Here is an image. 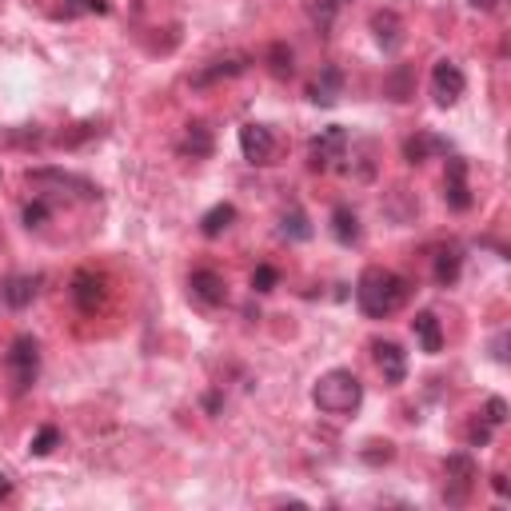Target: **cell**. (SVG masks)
I'll list each match as a JSON object with an SVG mask.
<instances>
[{"instance_id":"9","label":"cell","mask_w":511,"mask_h":511,"mask_svg":"<svg viewBox=\"0 0 511 511\" xmlns=\"http://www.w3.org/2000/svg\"><path fill=\"white\" fill-rule=\"evenodd\" d=\"M444 204L452 208V212H467V208H472V188H467V160L464 156H447Z\"/></svg>"},{"instance_id":"29","label":"cell","mask_w":511,"mask_h":511,"mask_svg":"<svg viewBox=\"0 0 511 511\" xmlns=\"http://www.w3.org/2000/svg\"><path fill=\"white\" fill-rule=\"evenodd\" d=\"M280 284V272L272 264H260L252 272V292H272V288Z\"/></svg>"},{"instance_id":"2","label":"cell","mask_w":511,"mask_h":511,"mask_svg":"<svg viewBox=\"0 0 511 511\" xmlns=\"http://www.w3.org/2000/svg\"><path fill=\"white\" fill-rule=\"evenodd\" d=\"M312 404L324 416H352V412H359V404H364V384H359V376L348 372V368H332V372H324L316 379Z\"/></svg>"},{"instance_id":"28","label":"cell","mask_w":511,"mask_h":511,"mask_svg":"<svg viewBox=\"0 0 511 511\" xmlns=\"http://www.w3.org/2000/svg\"><path fill=\"white\" fill-rule=\"evenodd\" d=\"M48 216H53L48 200H33V204H25V224H28V228H44Z\"/></svg>"},{"instance_id":"5","label":"cell","mask_w":511,"mask_h":511,"mask_svg":"<svg viewBox=\"0 0 511 511\" xmlns=\"http://www.w3.org/2000/svg\"><path fill=\"white\" fill-rule=\"evenodd\" d=\"M344 156H348V128H339V124L319 128V136H312V144H308V164L316 172L336 168V160H344Z\"/></svg>"},{"instance_id":"19","label":"cell","mask_w":511,"mask_h":511,"mask_svg":"<svg viewBox=\"0 0 511 511\" xmlns=\"http://www.w3.org/2000/svg\"><path fill=\"white\" fill-rule=\"evenodd\" d=\"M180 152L192 156V160H208V156H212V133H208L204 120H192V124H188L184 140H180Z\"/></svg>"},{"instance_id":"16","label":"cell","mask_w":511,"mask_h":511,"mask_svg":"<svg viewBox=\"0 0 511 511\" xmlns=\"http://www.w3.org/2000/svg\"><path fill=\"white\" fill-rule=\"evenodd\" d=\"M412 332L419 336V348H424L427 356H439V352H444V328H439V316H436V312H416Z\"/></svg>"},{"instance_id":"22","label":"cell","mask_w":511,"mask_h":511,"mask_svg":"<svg viewBox=\"0 0 511 511\" xmlns=\"http://www.w3.org/2000/svg\"><path fill=\"white\" fill-rule=\"evenodd\" d=\"M412 88H416V73H412V64H396L392 73H388V80H384V96H392L396 104H404V100L412 96Z\"/></svg>"},{"instance_id":"33","label":"cell","mask_w":511,"mask_h":511,"mask_svg":"<svg viewBox=\"0 0 511 511\" xmlns=\"http://www.w3.org/2000/svg\"><path fill=\"white\" fill-rule=\"evenodd\" d=\"M484 419H487V424H492V427H499V424H504V419H507V404H504V399H499V396H492V399H487Z\"/></svg>"},{"instance_id":"10","label":"cell","mask_w":511,"mask_h":511,"mask_svg":"<svg viewBox=\"0 0 511 511\" xmlns=\"http://www.w3.org/2000/svg\"><path fill=\"white\" fill-rule=\"evenodd\" d=\"M188 292H192V300H200L204 308L228 304V284L220 272H212V268H196V272L188 276Z\"/></svg>"},{"instance_id":"27","label":"cell","mask_w":511,"mask_h":511,"mask_svg":"<svg viewBox=\"0 0 511 511\" xmlns=\"http://www.w3.org/2000/svg\"><path fill=\"white\" fill-rule=\"evenodd\" d=\"M56 444H60V427L44 424V427H40V432H36V439H33V447H28V452H33V456H48Z\"/></svg>"},{"instance_id":"6","label":"cell","mask_w":511,"mask_h":511,"mask_svg":"<svg viewBox=\"0 0 511 511\" xmlns=\"http://www.w3.org/2000/svg\"><path fill=\"white\" fill-rule=\"evenodd\" d=\"M464 88H467L464 68H459L456 60H436V68H432V96H436V104L439 108H452L456 100L464 96Z\"/></svg>"},{"instance_id":"14","label":"cell","mask_w":511,"mask_h":511,"mask_svg":"<svg viewBox=\"0 0 511 511\" xmlns=\"http://www.w3.org/2000/svg\"><path fill=\"white\" fill-rule=\"evenodd\" d=\"M339 93H344V73H339V68H332V64H328L324 73H319L312 84H308V100H312V104H319V108H332L336 100H339Z\"/></svg>"},{"instance_id":"17","label":"cell","mask_w":511,"mask_h":511,"mask_svg":"<svg viewBox=\"0 0 511 511\" xmlns=\"http://www.w3.org/2000/svg\"><path fill=\"white\" fill-rule=\"evenodd\" d=\"M399 13L396 8H379V13L372 16V33H376V40H379V48L384 53H396L399 48V40H404V33H399Z\"/></svg>"},{"instance_id":"30","label":"cell","mask_w":511,"mask_h":511,"mask_svg":"<svg viewBox=\"0 0 511 511\" xmlns=\"http://www.w3.org/2000/svg\"><path fill=\"white\" fill-rule=\"evenodd\" d=\"M392 456H396V447L388 444V439H372V444L364 447V459H368V464H388Z\"/></svg>"},{"instance_id":"18","label":"cell","mask_w":511,"mask_h":511,"mask_svg":"<svg viewBox=\"0 0 511 511\" xmlns=\"http://www.w3.org/2000/svg\"><path fill=\"white\" fill-rule=\"evenodd\" d=\"M36 288H40V280L36 276H8L5 284H0V296H5V304L8 308H28L36 300Z\"/></svg>"},{"instance_id":"36","label":"cell","mask_w":511,"mask_h":511,"mask_svg":"<svg viewBox=\"0 0 511 511\" xmlns=\"http://www.w3.org/2000/svg\"><path fill=\"white\" fill-rule=\"evenodd\" d=\"M504 348H507V336H499V339H496V359H499V364H504V359H507V352H504Z\"/></svg>"},{"instance_id":"35","label":"cell","mask_w":511,"mask_h":511,"mask_svg":"<svg viewBox=\"0 0 511 511\" xmlns=\"http://www.w3.org/2000/svg\"><path fill=\"white\" fill-rule=\"evenodd\" d=\"M492 487H496V496H499V499L507 496V479H504V476H492Z\"/></svg>"},{"instance_id":"24","label":"cell","mask_w":511,"mask_h":511,"mask_svg":"<svg viewBox=\"0 0 511 511\" xmlns=\"http://www.w3.org/2000/svg\"><path fill=\"white\" fill-rule=\"evenodd\" d=\"M280 236H284V240H292V244H300V240H308V236H312V224H308L304 208H288V212H284V220H280Z\"/></svg>"},{"instance_id":"31","label":"cell","mask_w":511,"mask_h":511,"mask_svg":"<svg viewBox=\"0 0 511 511\" xmlns=\"http://www.w3.org/2000/svg\"><path fill=\"white\" fill-rule=\"evenodd\" d=\"M492 432H496V427L487 424V419H476V424L467 427V444H472V447H487V444H492Z\"/></svg>"},{"instance_id":"15","label":"cell","mask_w":511,"mask_h":511,"mask_svg":"<svg viewBox=\"0 0 511 511\" xmlns=\"http://www.w3.org/2000/svg\"><path fill=\"white\" fill-rule=\"evenodd\" d=\"M447 152H452V144L432 136V133H416V136L404 140V160L408 164H424L427 156H447Z\"/></svg>"},{"instance_id":"34","label":"cell","mask_w":511,"mask_h":511,"mask_svg":"<svg viewBox=\"0 0 511 511\" xmlns=\"http://www.w3.org/2000/svg\"><path fill=\"white\" fill-rule=\"evenodd\" d=\"M8 496H13V479H8V476H0V504H5Z\"/></svg>"},{"instance_id":"26","label":"cell","mask_w":511,"mask_h":511,"mask_svg":"<svg viewBox=\"0 0 511 511\" xmlns=\"http://www.w3.org/2000/svg\"><path fill=\"white\" fill-rule=\"evenodd\" d=\"M84 13H108V5H104V0H64L56 16L73 20V16H84Z\"/></svg>"},{"instance_id":"4","label":"cell","mask_w":511,"mask_h":511,"mask_svg":"<svg viewBox=\"0 0 511 511\" xmlns=\"http://www.w3.org/2000/svg\"><path fill=\"white\" fill-rule=\"evenodd\" d=\"M5 364H8V376H13L16 392H28V388L36 384V372H40V344L33 336H16L8 356H5Z\"/></svg>"},{"instance_id":"37","label":"cell","mask_w":511,"mask_h":511,"mask_svg":"<svg viewBox=\"0 0 511 511\" xmlns=\"http://www.w3.org/2000/svg\"><path fill=\"white\" fill-rule=\"evenodd\" d=\"M467 5H472V8H479V13H487V8H496L499 0H467Z\"/></svg>"},{"instance_id":"11","label":"cell","mask_w":511,"mask_h":511,"mask_svg":"<svg viewBox=\"0 0 511 511\" xmlns=\"http://www.w3.org/2000/svg\"><path fill=\"white\" fill-rule=\"evenodd\" d=\"M248 64H252V56H244V53L216 56V60H208V64L192 76V84H196V88H208V84H216V80H232V76H240V73H248Z\"/></svg>"},{"instance_id":"23","label":"cell","mask_w":511,"mask_h":511,"mask_svg":"<svg viewBox=\"0 0 511 511\" xmlns=\"http://www.w3.org/2000/svg\"><path fill=\"white\" fill-rule=\"evenodd\" d=\"M459 268H464V256H459V248H444V252L436 256V284L439 288H452L459 280Z\"/></svg>"},{"instance_id":"1","label":"cell","mask_w":511,"mask_h":511,"mask_svg":"<svg viewBox=\"0 0 511 511\" xmlns=\"http://www.w3.org/2000/svg\"><path fill=\"white\" fill-rule=\"evenodd\" d=\"M408 296H412V284L392 268H364L356 280V304L368 319L396 316L408 304Z\"/></svg>"},{"instance_id":"7","label":"cell","mask_w":511,"mask_h":511,"mask_svg":"<svg viewBox=\"0 0 511 511\" xmlns=\"http://www.w3.org/2000/svg\"><path fill=\"white\" fill-rule=\"evenodd\" d=\"M28 184L56 188V192H76L80 200H96L100 196V188L93 184V180L73 176V172H60V168H36V172H28Z\"/></svg>"},{"instance_id":"12","label":"cell","mask_w":511,"mask_h":511,"mask_svg":"<svg viewBox=\"0 0 511 511\" xmlns=\"http://www.w3.org/2000/svg\"><path fill=\"white\" fill-rule=\"evenodd\" d=\"M73 304L84 316H96L100 308H104V280L96 272H76L73 276Z\"/></svg>"},{"instance_id":"3","label":"cell","mask_w":511,"mask_h":511,"mask_svg":"<svg viewBox=\"0 0 511 511\" xmlns=\"http://www.w3.org/2000/svg\"><path fill=\"white\" fill-rule=\"evenodd\" d=\"M444 476H447V484H444V504L464 507L467 499H472V487H476V476H479L476 459L467 456V452H452V456L444 459Z\"/></svg>"},{"instance_id":"20","label":"cell","mask_w":511,"mask_h":511,"mask_svg":"<svg viewBox=\"0 0 511 511\" xmlns=\"http://www.w3.org/2000/svg\"><path fill=\"white\" fill-rule=\"evenodd\" d=\"M232 224H236V208L232 204H216V208H208V212L200 216V236L216 240V236H224Z\"/></svg>"},{"instance_id":"32","label":"cell","mask_w":511,"mask_h":511,"mask_svg":"<svg viewBox=\"0 0 511 511\" xmlns=\"http://www.w3.org/2000/svg\"><path fill=\"white\" fill-rule=\"evenodd\" d=\"M339 5H344V0H316V5H312L316 25H319V28H328V25H332V16L339 13Z\"/></svg>"},{"instance_id":"21","label":"cell","mask_w":511,"mask_h":511,"mask_svg":"<svg viewBox=\"0 0 511 511\" xmlns=\"http://www.w3.org/2000/svg\"><path fill=\"white\" fill-rule=\"evenodd\" d=\"M332 232H336V240L344 248H352L356 240H359V216L348 204H336L332 208Z\"/></svg>"},{"instance_id":"25","label":"cell","mask_w":511,"mask_h":511,"mask_svg":"<svg viewBox=\"0 0 511 511\" xmlns=\"http://www.w3.org/2000/svg\"><path fill=\"white\" fill-rule=\"evenodd\" d=\"M268 64H272V73L284 80V76H292L296 73V64H292V48L288 44H272L268 48Z\"/></svg>"},{"instance_id":"13","label":"cell","mask_w":511,"mask_h":511,"mask_svg":"<svg viewBox=\"0 0 511 511\" xmlns=\"http://www.w3.org/2000/svg\"><path fill=\"white\" fill-rule=\"evenodd\" d=\"M372 352H376V364H379V372H384L388 384H392V388L404 384V379H408V352H404V348H399L396 339H379Z\"/></svg>"},{"instance_id":"8","label":"cell","mask_w":511,"mask_h":511,"mask_svg":"<svg viewBox=\"0 0 511 511\" xmlns=\"http://www.w3.org/2000/svg\"><path fill=\"white\" fill-rule=\"evenodd\" d=\"M240 152H244L248 164H272L276 160V136L268 124H260V120H252V124L240 128Z\"/></svg>"}]
</instances>
